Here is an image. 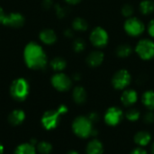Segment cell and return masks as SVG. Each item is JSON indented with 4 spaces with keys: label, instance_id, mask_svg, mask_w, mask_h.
I'll use <instances>...</instances> for the list:
<instances>
[{
    "label": "cell",
    "instance_id": "1",
    "mask_svg": "<svg viewBox=\"0 0 154 154\" xmlns=\"http://www.w3.org/2000/svg\"><path fill=\"white\" fill-rule=\"evenodd\" d=\"M24 60L32 69H42L47 65V56L43 49L35 42H30L25 47Z\"/></svg>",
    "mask_w": 154,
    "mask_h": 154
},
{
    "label": "cell",
    "instance_id": "2",
    "mask_svg": "<svg viewBox=\"0 0 154 154\" xmlns=\"http://www.w3.org/2000/svg\"><path fill=\"white\" fill-rule=\"evenodd\" d=\"M93 124L94 123L88 116H79L73 121L72 130L77 136L80 138H88L89 136L96 135Z\"/></svg>",
    "mask_w": 154,
    "mask_h": 154
},
{
    "label": "cell",
    "instance_id": "3",
    "mask_svg": "<svg viewBox=\"0 0 154 154\" xmlns=\"http://www.w3.org/2000/svg\"><path fill=\"white\" fill-rule=\"evenodd\" d=\"M134 51L143 60L154 59V42L152 39H141L134 47Z\"/></svg>",
    "mask_w": 154,
    "mask_h": 154
},
{
    "label": "cell",
    "instance_id": "4",
    "mask_svg": "<svg viewBox=\"0 0 154 154\" xmlns=\"http://www.w3.org/2000/svg\"><path fill=\"white\" fill-rule=\"evenodd\" d=\"M124 29L128 35L132 37H138L144 32L146 28L144 23L141 19L135 16H132L125 20Z\"/></svg>",
    "mask_w": 154,
    "mask_h": 154
},
{
    "label": "cell",
    "instance_id": "5",
    "mask_svg": "<svg viewBox=\"0 0 154 154\" xmlns=\"http://www.w3.org/2000/svg\"><path fill=\"white\" fill-rule=\"evenodd\" d=\"M11 96L17 101L24 100L29 94V84L24 79H15L10 88Z\"/></svg>",
    "mask_w": 154,
    "mask_h": 154
},
{
    "label": "cell",
    "instance_id": "6",
    "mask_svg": "<svg viewBox=\"0 0 154 154\" xmlns=\"http://www.w3.org/2000/svg\"><path fill=\"white\" fill-rule=\"evenodd\" d=\"M89 40L93 46L101 49L107 45L109 41V35L108 32L103 27L97 26L91 31L89 35Z\"/></svg>",
    "mask_w": 154,
    "mask_h": 154
},
{
    "label": "cell",
    "instance_id": "7",
    "mask_svg": "<svg viewBox=\"0 0 154 154\" xmlns=\"http://www.w3.org/2000/svg\"><path fill=\"white\" fill-rule=\"evenodd\" d=\"M131 81L132 76L130 72L125 69L117 70L112 78V85L117 90L126 89L127 87L131 84Z\"/></svg>",
    "mask_w": 154,
    "mask_h": 154
},
{
    "label": "cell",
    "instance_id": "8",
    "mask_svg": "<svg viewBox=\"0 0 154 154\" xmlns=\"http://www.w3.org/2000/svg\"><path fill=\"white\" fill-rule=\"evenodd\" d=\"M60 116L61 115L57 109L47 111L42 117V125L46 130H52L58 126Z\"/></svg>",
    "mask_w": 154,
    "mask_h": 154
},
{
    "label": "cell",
    "instance_id": "9",
    "mask_svg": "<svg viewBox=\"0 0 154 154\" xmlns=\"http://www.w3.org/2000/svg\"><path fill=\"white\" fill-rule=\"evenodd\" d=\"M51 84L59 91H67L71 88L72 80L71 79L64 73L58 72L51 78Z\"/></svg>",
    "mask_w": 154,
    "mask_h": 154
},
{
    "label": "cell",
    "instance_id": "10",
    "mask_svg": "<svg viewBox=\"0 0 154 154\" xmlns=\"http://www.w3.org/2000/svg\"><path fill=\"white\" fill-rule=\"evenodd\" d=\"M124 116L123 111L116 106L109 107L105 114V121L110 126H115L120 124Z\"/></svg>",
    "mask_w": 154,
    "mask_h": 154
},
{
    "label": "cell",
    "instance_id": "11",
    "mask_svg": "<svg viewBox=\"0 0 154 154\" xmlns=\"http://www.w3.org/2000/svg\"><path fill=\"white\" fill-rule=\"evenodd\" d=\"M2 23L9 27L18 28V27H21L24 23V18L21 14L12 13L5 16Z\"/></svg>",
    "mask_w": 154,
    "mask_h": 154
},
{
    "label": "cell",
    "instance_id": "12",
    "mask_svg": "<svg viewBox=\"0 0 154 154\" xmlns=\"http://www.w3.org/2000/svg\"><path fill=\"white\" fill-rule=\"evenodd\" d=\"M105 60V54L100 50L92 51L87 57V63L92 68L99 67Z\"/></svg>",
    "mask_w": 154,
    "mask_h": 154
},
{
    "label": "cell",
    "instance_id": "13",
    "mask_svg": "<svg viewBox=\"0 0 154 154\" xmlns=\"http://www.w3.org/2000/svg\"><path fill=\"white\" fill-rule=\"evenodd\" d=\"M138 100V94L134 89L126 88L121 95V102L125 106H132Z\"/></svg>",
    "mask_w": 154,
    "mask_h": 154
},
{
    "label": "cell",
    "instance_id": "14",
    "mask_svg": "<svg viewBox=\"0 0 154 154\" xmlns=\"http://www.w3.org/2000/svg\"><path fill=\"white\" fill-rule=\"evenodd\" d=\"M25 119V113L21 109H15L11 112V114L8 116V122L12 125H21Z\"/></svg>",
    "mask_w": 154,
    "mask_h": 154
},
{
    "label": "cell",
    "instance_id": "15",
    "mask_svg": "<svg viewBox=\"0 0 154 154\" xmlns=\"http://www.w3.org/2000/svg\"><path fill=\"white\" fill-rule=\"evenodd\" d=\"M134 143L139 145V147H144L148 145L152 141V135L146 131H140L134 135Z\"/></svg>",
    "mask_w": 154,
    "mask_h": 154
},
{
    "label": "cell",
    "instance_id": "16",
    "mask_svg": "<svg viewBox=\"0 0 154 154\" xmlns=\"http://www.w3.org/2000/svg\"><path fill=\"white\" fill-rule=\"evenodd\" d=\"M104 152V146L99 140L94 139L90 141L86 148L87 154H102Z\"/></svg>",
    "mask_w": 154,
    "mask_h": 154
},
{
    "label": "cell",
    "instance_id": "17",
    "mask_svg": "<svg viewBox=\"0 0 154 154\" xmlns=\"http://www.w3.org/2000/svg\"><path fill=\"white\" fill-rule=\"evenodd\" d=\"M87 97H88L87 96V91L83 87L78 86L73 89L72 97H73V100H74L75 103H77L79 105L84 104L86 102V100H87Z\"/></svg>",
    "mask_w": 154,
    "mask_h": 154
},
{
    "label": "cell",
    "instance_id": "18",
    "mask_svg": "<svg viewBox=\"0 0 154 154\" xmlns=\"http://www.w3.org/2000/svg\"><path fill=\"white\" fill-rule=\"evenodd\" d=\"M40 39L45 44H53L57 41V35L54 31L51 29H45L41 32Z\"/></svg>",
    "mask_w": 154,
    "mask_h": 154
},
{
    "label": "cell",
    "instance_id": "19",
    "mask_svg": "<svg viewBox=\"0 0 154 154\" xmlns=\"http://www.w3.org/2000/svg\"><path fill=\"white\" fill-rule=\"evenodd\" d=\"M134 51V49L133 47L128 44V43H123V44H120L116 50V55L121 58V59H126L128 57H130L132 55Z\"/></svg>",
    "mask_w": 154,
    "mask_h": 154
},
{
    "label": "cell",
    "instance_id": "20",
    "mask_svg": "<svg viewBox=\"0 0 154 154\" xmlns=\"http://www.w3.org/2000/svg\"><path fill=\"white\" fill-rule=\"evenodd\" d=\"M143 104L145 107L149 110H154V91L153 90H147L143 93L142 97Z\"/></svg>",
    "mask_w": 154,
    "mask_h": 154
},
{
    "label": "cell",
    "instance_id": "21",
    "mask_svg": "<svg viewBox=\"0 0 154 154\" xmlns=\"http://www.w3.org/2000/svg\"><path fill=\"white\" fill-rule=\"evenodd\" d=\"M14 154H36V150L34 144L31 143H25L16 147Z\"/></svg>",
    "mask_w": 154,
    "mask_h": 154
},
{
    "label": "cell",
    "instance_id": "22",
    "mask_svg": "<svg viewBox=\"0 0 154 154\" xmlns=\"http://www.w3.org/2000/svg\"><path fill=\"white\" fill-rule=\"evenodd\" d=\"M140 12L143 15H150L154 12V0H143L139 5Z\"/></svg>",
    "mask_w": 154,
    "mask_h": 154
},
{
    "label": "cell",
    "instance_id": "23",
    "mask_svg": "<svg viewBox=\"0 0 154 154\" xmlns=\"http://www.w3.org/2000/svg\"><path fill=\"white\" fill-rule=\"evenodd\" d=\"M72 29L78 32H85L88 29V23L82 17H77L72 22Z\"/></svg>",
    "mask_w": 154,
    "mask_h": 154
},
{
    "label": "cell",
    "instance_id": "24",
    "mask_svg": "<svg viewBox=\"0 0 154 154\" xmlns=\"http://www.w3.org/2000/svg\"><path fill=\"white\" fill-rule=\"evenodd\" d=\"M66 66H67L66 60L60 57H56L51 61V67L52 68L53 70L58 72L62 71L66 68Z\"/></svg>",
    "mask_w": 154,
    "mask_h": 154
},
{
    "label": "cell",
    "instance_id": "25",
    "mask_svg": "<svg viewBox=\"0 0 154 154\" xmlns=\"http://www.w3.org/2000/svg\"><path fill=\"white\" fill-rule=\"evenodd\" d=\"M37 150L41 154H50L52 151V145L48 142L42 141L37 144Z\"/></svg>",
    "mask_w": 154,
    "mask_h": 154
},
{
    "label": "cell",
    "instance_id": "26",
    "mask_svg": "<svg viewBox=\"0 0 154 154\" xmlns=\"http://www.w3.org/2000/svg\"><path fill=\"white\" fill-rule=\"evenodd\" d=\"M140 116H141V113L136 108H130L126 112V114H125V117L130 122H135V121H137L140 118Z\"/></svg>",
    "mask_w": 154,
    "mask_h": 154
},
{
    "label": "cell",
    "instance_id": "27",
    "mask_svg": "<svg viewBox=\"0 0 154 154\" xmlns=\"http://www.w3.org/2000/svg\"><path fill=\"white\" fill-rule=\"evenodd\" d=\"M72 47H73L74 51H76V52H82V51H85V49H86L87 46H86L85 41L82 40V39H80V38H79V39H76L74 41Z\"/></svg>",
    "mask_w": 154,
    "mask_h": 154
},
{
    "label": "cell",
    "instance_id": "28",
    "mask_svg": "<svg viewBox=\"0 0 154 154\" xmlns=\"http://www.w3.org/2000/svg\"><path fill=\"white\" fill-rule=\"evenodd\" d=\"M121 13H122L123 16H125L126 18L132 17V16H134V6L130 4H125L122 6Z\"/></svg>",
    "mask_w": 154,
    "mask_h": 154
},
{
    "label": "cell",
    "instance_id": "29",
    "mask_svg": "<svg viewBox=\"0 0 154 154\" xmlns=\"http://www.w3.org/2000/svg\"><path fill=\"white\" fill-rule=\"evenodd\" d=\"M55 11H56V14L59 18H64L68 13H69V10L66 6H62V5H57L56 7H55Z\"/></svg>",
    "mask_w": 154,
    "mask_h": 154
},
{
    "label": "cell",
    "instance_id": "30",
    "mask_svg": "<svg viewBox=\"0 0 154 154\" xmlns=\"http://www.w3.org/2000/svg\"><path fill=\"white\" fill-rule=\"evenodd\" d=\"M143 121L148 124V125H151V124H153L154 123V113L150 110L149 112H147L144 116H143Z\"/></svg>",
    "mask_w": 154,
    "mask_h": 154
},
{
    "label": "cell",
    "instance_id": "31",
    "mask_svg": "<svg viewBox=\"0 0 154 154\" xmlns=\"http://www.w3.org/2000/svg\"><path fill=\"white\" fill-rule=\"evenodd\" d=\"M147 31H148L149 35L152 38H154V18L152 20H151V22L149 23V24L147 26Z\"/></svg>",
    "mask_w": 154,
    "mask_h": 154
},
{
    "label": "cell",
    "instance_id": "32",
    "mask_svg": "<svg viewBox=\"0 0 154 154\" xmlns=\"http://www.w3.org/2000/svg\"><path fill=\"white\" fill-rule=\"evenodd\" d=\"M52 5H53L52 0H43V2H42V6L45 9H49V8L52 7Z\"/></svg>",
    "mask_w": 154,
    "mask_h": 154
},
{
    "label": "cell",
    "instance_id": "33",
    "mask_svg": "<svg viewBox=\"0 0 154 154\" xmlns=\"http://www.w3.org/2000/svg\"><path fill=\"white\" fill-rule=\"evenodd\" d=\"M131 154H148V153H147V152H146L143 148H142V147H138V148H135V149L132 152V153Z\"/></svg>",
    "mask_w": 154,
    "mask_h": 154
},
{
    "label": "cell",
    "instance_id": "34",
    "mask_svg": "<svg viewBox=\"0 0 154 154\" xmlns=\"http://www.w3.org/2000/svg\"><path fill=\"white\" fill-rule=\"evenodd\" d=\"M57 110L60 112V114L61 116H63V115H65V114L68 112V107H67L65 105H61V106H60L58 107Z\"/></svg>",
    "mask_w": 154,
    "mask_h": 154
},
{
    "label": "cell",
    "instance_id": "35",
    "mask_svg": "<svg viewBox=\"0 0 154 154\" xmlns=\"http://www.w3.org/2000/svg\"><path fill=\"white\" fill-rule=\"evenodd\" d=\"M73 29H70V28H68L64 31V35L67 37V38H71L73 36Z\"/></svg>",
    "mask_w": 154,
    "mask_h": 154
},
{
    "label": "cell",
    "instance_id": "36",
    "mask_svg": "<svg viewBox=\"0 0 154 154\" xmlns=\"http://www.w3.org/2000/svg\"><path fill=\"white\" fill-rule=\"evenodd\" d=\"M88 118H89L93 123H95V122H97V121L98 120V115H97V113H91L90 115H88Z\"/></svg>",
    "mask_w": 154,
    "mask_h": 154
},
{
    "label": "cell",
    "instance_id": "37",
    "mask_svg": "<svg viewBox=\"0 0 154 154\" xmlns=\"http://www.w3.org/2000/svg\"><path fill=\"white\" fill-rule=\"evenodd\" d=\"M65 1L69 5H77L79 2H81V0H65Z\"/></svg>",
    "mask_w": 154,
    "mask_h": 154
},
{
    "label": "cell",
    "instance_id": "38",
    "mask_svg": "<svg viewBox=\"0 0 154 154\" xmlns=\"http://www.w3.org/2000/svg\"><path fill=\"white\" fill-rule=\"evenodd\" d=\"M5 13H4V11H3V9L0 7V23H3V21H4V18H5Z\"/></svg>",
    "mask_w": 154,
    "mask_h": 154
},
{
    "label": "cell",
    "instance_id": "39",
    "mask_svg": "<svg viewBox=\"0 0 154 154\" xmlns=\"http://www.w3.org/2000/svg\"><path fill=\"white\" fill-rule=\"evenodd\" d=\"M81 79V76H80V74H79V73H76V74H74V76H73V79L74 80H79Z\"/></svg>",
    "mask_w": 154,
    "mask_h": 154
},
{
    "label": "cell",
    "instance_id": "40",
    "mask_svg": "<svg viewBox=\"0 0 154 154\" xmlns=\"http://www.w3.org/2000/svg\"><path fill=\"white\" fill-rule=\"evenodd\" d=\"M4 153V146L2 144H0V154Z\"/></svg>",
    "mask_w": 154,
    "mask_h": 154
},
{
    "label": "cell",
    "instance_id": "41",
    "mask_svg": "<svg viewBox=\"0 0 154 154\" xmlns=\"http://www.w3.org/2000/svg\"><path fill=\"white\" fill-rule=\"evenodd\" d=\"M67 154H79V152H77L75 151H70V152H69Z\"/></svg>",
    "mask_w": 154,
    "mask_h": 154
},
{
    "label": "cell",
    "instance_id": "42",
    "mask_svg": "<svg viewBox=\"0 0 154 154\" xmlns=\"http://www.w3.org/2000/svg\"><path fill=\"white\" fill-rule=\"evenodd\" d=\"M152 153L154 154V143H152Z\"/></svg>",
    "mask_w": 154,
    "mask_h": 154
}]
</instances>
